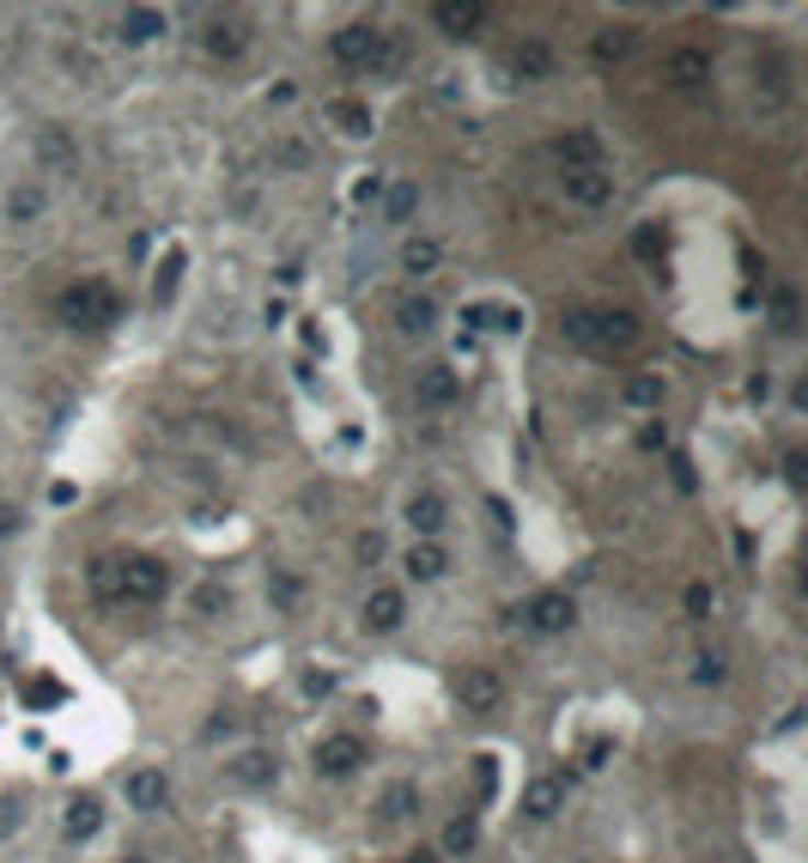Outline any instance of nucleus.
Instances as JSON below:
<instances>
[{
  "label": "nucleus",
  "instance_id": "6",
  "mask_svg": "<svg viewBox=\"0 0 808 863\" xmlns=\"http://www.w3.org/2000/svg\"><path fill=\"white\" fill-rule=\"evenodd\" d=\"M523 615H529L535 632H572L577 608H572V596H565V590H541V596H535Z\"/></svg>",
  "mask_w": 808,
  "mask_h": 863
},
{
  "label": "nucleus",
  "instance_id": "5",
  "mask_svg": "<svg viewBox=\"0 0 808 863\" xmlns=\"http://www.w3.org/2000/svg\"><path fill=\"white\" fill-rule=\"evenodd\" d=\"M122 797H128V809L158 815L170 803V785H165V772H158V766H141V772H128V778H122Z\"/></svg>",
  "mask_w": 808,
  "mask_h": 863
},
{
  "label": "nucleus",
  "instance_id": "47",
  "mask_svg": "<svg viewBox=\"0 0 808 863\" xmlns=\"http://www.w3.org/2000/svg\"><path fill=\"white\" fill-rule=\"evenodd\" d=\"M25 699H43V706H49V699H61V687H55V681H37V687H25Z\"/></svg>",
  "mask_w": 808,
  "mask_h": 863
},
{
  "label": "nucleus",
  "instance_id": "23",
  "mask_svg": "<svg viewBox=\"0 0 808 863\" xmlns=\"http://www.w3.org/2000/svg\"><path fill=\"white\" fill-rule=\"evenodd\" d=\"M444 548L438 541H414V548H407V578H419V584H431V578H444Z\"/></svg>",
  "mask_w": 808,
  "mask_h": 863
},
{
  "label": "nucleus",
  "instance_id": "10",
  "mask_svg": "<svg viewBox=\"0 0 808 863\" xmlns=\"http://www.w3.org/2000/svg\"><path fill=\"white\" fill-rule=\"evenodd\" d=\"M431 25H438L444 37H474V31L486 25V7H474V0H438V7H431Z\"/></svg>",
  "mask_w": 808,
  "mask_h": 863
},
{
  "label": "nucleus",
  "instance_id": "4",
  "mask_svg": "<svg viewBox=\"0 0 808 863\" xmlns=\"http://www.w3.org/2000/svg\"><path fill=\"white\" fill-rule=\"evenodd\" d=\"M225 778H232L237 791H268L280 778V760L268 754V748H249V754L225 760Z\"/></svg>",
  "mask_w": 808,
  "mask_h": 863
},
{
  "label": "nucleus",
  "instance_id": "8",
  "mask_svg": "<svg viewBox=\"0 0 808 863\" xmlns=\"http://www.w3.org/2000/svg\"><path fill=\"white\" fill-rule=\"evenodd\" d=\"M553 158H560L565 170H602V134H590V128H565L560 141H553Z\"/></svg>",
  "mask_w": 808,
  "mask_h": 863
},
{
  "label": "nucleus",
  "instance_id": "48",
  "mask_svg": "<svg viewBox=\"0 0 808 863\" xmlns=\"http://www.w3.org/2000/svg\"><path fill=\"white\" fill-rule=\"evenodd\" d=\"M639 445H644V450H663V445H669V432H663V426H644Z\"/></svg>",
  "mask_w": 808,
  "mask_h": 863
},
{
  "label": "nucleus",
  "instance_id": "35",
  "mask_svg": "<svg viewBox=\"0 0 808 863\" xmlns=\"http://www.w3.org/2000/svg\"><path fill=\"white\" fill-rule=\"evenodd\" d=\"M195 608H201V615H225V608H232V590L201 584V590H195Z\"/></svg>",
  "mask_w": 808,
  "mask_h": 863
},
{
  "label": "nucleus",
  "instance_id": "21",
  "mask_svg": "<svg viewBox=\"0 0 808 863\" xmlns=\"http://www.w3.org/2000/svg\"><path fill=\"white\" fill-rule=\"evenodd\" d=\"M244 49H249V31L237 25V19H220V25H207V55H220V61H237Z\"/></svg>",
  "mask_w": 808,
  "mask_h": 863
},
{
  "label": "nucleus",
  "instance_id": "25",
  "mask_svg": "<svg viewBox=\"0 0 808 863\" xmlns=\"http://www.w3.org/2000/svg\"><path fill=\"white\" fill-rule=\"evenodd\" d=\"M474 845H481V827H474V815H457V821L444 827V858H469Z\"/></svg>",
  "mask_w": 808,
  "mask_h": 863
},
{
  "label": "nucleus",
  "instance_id": "40",
  "mask_svg": "<svg viewBox=\"0 0 808 863\" xmlns=\"http://www.w3.org/2000/svg\"><path fill=\"white\" fill-rule=\"evenodd\" d=\"M687 615H693V620L711 615V590H705V584H687Z\"/></svg>",
  "mask_w": 808,
  "mask_h": 863
},
{
  "label": "nucleus",
  "instance_id": "19",
  "mask_svg": "<svg viewBox=\"0 0 808 863\" xmlns=\"http://www.w3.org/2000/svg\"><path fill=\"white\" fill-rule=\"evenodd\" d=\"M407 524H414L419 541H431L444 529V498L438 493H414V498H407Z\"/></svg>",
  "mask_w": 808,
  "mask_h": 863
},
{
  "label": "nucleus",
  "instance_id": "37",
  "mask_svg": "<svg viewBox=\"0 0 808 863\" xmlns=\"http://www.w3.org/2000/svg\"><path fill=\"white\" fill-rule=\"evenodd\" d=\"M19 821H25V803H19V797H0V839H13Z\"/></svg>",
  "mask_w": 808,
  "mask_h": 863
},
{
  "label": "nucleus",
  "instance_id": "38",
  "mask_svg": "<svg viewBox=\"0 0 808 863\" xmlns=\"http://www.w3.org/2000/svg\"><path fill=\"white\" fill-rule=\"evenodd\" d=\"M268 596L280 602V608H292V602H299V578H287V572H274L268 578Z\"/></svg>",
  "mask_w": 808,
  "mask_h": 863
},
{
  "label": "nucleus",
  "instance_id": "44",
  "mask_svg": "<svg viewBox=\"0 0 808 863\" xmlns=\"http://www.w3.org/2000/svg\"><path fill=\"white\" fill-rule=\"evenodd\" d=\"M43 153H49V158H74V146H67V134L49 128V134H43Z\"/></svg>",
  "mask_w": 808,
  "mask_h": 863
},
{
  "label": "nucleus",
  "instance_id": "34",
  "mask_svg": "<svg viewBox=\"0 0 808 863\" xmlns=\"http://www.w3.org/2000/svg\"><path fill=\"white\" fill-rule=\"evenodd\" d=\"M92 590H98V596H122V560H98L92 565Z\"/></svg>",
  "mask_w": 808,
  "mask_h": 863
},
{
  "label": "nucleus",
  "instance_id": "3",
  "mask_svg": "<svg viewBox=\"0 0 808 863\" xmlns=\"http://www.w3.org/2000/svg\"><path fill=\"white\" fill-rule=\"evenodd\" d=\"M639 340V316L632 311H590V347L602 354H626Z\"/></svg>",
  "mask_w": 808,
  "mask_h": 863
},
{
  "label": "nucleus",
  "instance_id": "28",
  "mask_svg": "<svg viewBox=\"0 0 808 863\" xmlns=\"http://www.w3.org/2000/svg\"><path fill=\"white\" fill-rule=\"evenodd\" d=\"M438 268V244L431 237H407L402 244V274H431Z\"/></svg>",
  "mask_w": 808,
  "mask_h": 863
},
{
  "label": "nucleus",
  "instance_id": "39",
  "mask_svg": "<svg viewBox=\"0 0 808 863\" xmlns=\"http://www.w3.org/2000/svg\"><path fill=\"white\" fill-rule=\"evenodd\" d=\"M693 681H699V687L723 681V657H711V651H705V657H699V669H693Z\"/></svg>",
  "mask_w": 808,
  "mask_h": 863
},
{
  "label": "nucleus",
  "instance_id": "31",
  "mask_svg": "<svg viewBox=\"0 0 808 863\" xmlns=\"http://www.w3.org/2000/svg\"><path fill=\"white\" fill-rule=\"evenodd\" d=\"M37 213H43V189H37V183L13 189V201H7V220H13V225H25V220H37Z\"/></svg>",
  "mask_w": 808,
  "mask_h": 863
},
{
  "label": "nucleus",
  "instance_id": "49",
  "mask_svg": "<svg viewBox=\"0 0 808 863\" xmlns=\"http://www.w3.org/2000/svg\"><path fill=\"white\" fill-rule=\"evenodd\" d=\"M407 863H438V858H431V851H414V858H407Z\"/></svg>",
  "mask_w": 808,
  "mask_h": 863
},
{
  "label": "nucleus",
  "instance_id": "41",
  "mask_svg": "<svg viewBox=\"0 0 808 863\" xmlns=\"http://www.w3.org/2000/svg\"><path fill=\"white\" fill-rule=\"evenodd\" d=\"M304 694H311V699H328V694H335V675H323V669H311V675H304Z\"/></svg>",
  "mask_w": 808,
  "mask_h": 863
},
{
  "label": "nucleus",
  "instance_id": "30",
  "mask_svg": "<svg viewBox=\"0 0 808 863\" xmlns=\"http://www.w3.org/2000/svg\"><path fill=\"white\" fill-rule=\"evenodd\" d=\"M414 809H419V785H407V778H402V785L383 791V815H390V821H407Z\"/></svg>",
  "mask_w": 808,
  "mask_h": 863
},
{
  "label": "nucleus",
  "instance_id": "45",
  "mask_svg": "<svg viewBox=\"0 0 808 863\" xmlns=\"http://www.w3.org/2000/svg\"><path fill=\"white\" fill-rule=\"evenodd\" d=\"M359 560L378 565V560H383V536H359Z\"/></svg>",
  "mask_w": 808,
  "mask_h": 863
},
{
  "label": "nucleus",
  "instance_id": "16",
  "mask_svg": "<svg viewBox=\"0 0 808 863\" xmlns=\"http://www.w3.org/2000/svg\"><path fill=\"white\" fill-rule=\"evenodd\" d=\"M116 37H122V43H153V37H165V13H158V7H128V13L116 19Z\"/></svg>",
  "mask_w": 808,
  "mask_h": 863
},
{
  "label": "nucleus",
  "instance_id": "12",
  "mask_svg": "<svg viewBox=\"0 0 808 863\" xmlns=\"http://www.w3.org/2000/svg\"><path fill=\"white\" fill-rule=\"evenodd\" d=\"M560 183H565V201H577V208H608V195H614V183L602 170H565Z\"/></svg>",
  "mask_w": 808,
  "mask_h": 863
},
{
  "label": "nucleus",
  "instance_id": "15",
  "mask_svg": "<svg viewBox=\"0 0 808 863\" xmlns=\"http://www.w3.org/2000/svg\"><path fill=\"white\" fill-rule=\"evenodd\" d=\"M505 67L517 79H529V86H535V79H553V49H548V43H517Z\"/></svg>",
  "mask_w": 808,
  "mask_h": 863
},
{
  "label": "nucleus",
  "instance_id": "32",
  "mask_svg": "<svg viewBox=\"0 0 808 863\" xmlns=\"http://www.w3.org/2000/svg\"><path fill=\"white\" fill-rule=\"evenodd\" d=\"M414 208H419V189H414V183H395V189H390V201H383V213H390V225L414 220Z\"/></svg>",
  "mask_w": 808,
  "mask_h": 863
},
{
  "label": "nucleus",
  "instance_id": "1",
  "mask_svg": "<svg viewBox=\"0 0 808 863\" xmlns=\"http://www.w3.org/2000/svg\"><path fill=\"white\" fill-rule=\"evenodd\" d=\"M116 316H122V304L104 280H86V287L61 292V323H74V328H110Z\"/></svg>",
  "mask_w": 808,
  "mask_h": 863
},
{
  "label": "nucleus",
  "instance_id": "13",
  "mask_svg": "<svg viewBox=\"0 0 808 863\" xmlns=\"http://www.w3.org/2000/svg\"><path fill=\"white\" fill-rule=\"evenodd\" d=\"M402 620H407L402 590H371V602H366V627H371V632H395Z\"/></svg>",
  "mask_w": 808,
  "mask_h": 863
},
{
  "label": "nucleus",
  "instance_id": "27",
  "mask_svg": "<svg viewBox=\"0 0 808 863\" xmlns=\"http://www.w3.org/2000/svg\"><path fill=\"white\" fill-rule=\"evenodd\" d=\"M328 122H340V134H371V110L359 98H335L328 104Z\"/></svg>",
  "mask_w": 808,
  "mask_h": 863
},
{
  "label": "nucleus",
  "instance_id": "24",
  "mask_svg": "<svg viewBox=\"0 0 808 863\" xmlns=\"http://www.w3.org/2000/svg\"><path fill=\"white\" fill-rule=\"evenodd\" d=\"M431 323H438V304L431 299H402L395 304V328H402V335H426Z\"/></svg>",
  "mask_w": 808,
  "mask_h": 863
},
{
  "label": "nucleus",
  "instance_id": "18",
  "mask_svg": "<svg viewBox=\"0 0 808 863\" xmlns=\"http://www.w3.org/2000/svg\"><path fill=\"white\" fill-rule=\"evenodd\" d=\"M663 74L675 79V86H705V79H711V55H699V49H669Z\"/></svg>",
  "mask_w": 808,
  "mask_h": 863
},
{
  "label": "nucleus",
  "instance_id": "17",
  "mask_svg": "<svg viewBox=\"0 0 808 863\" xmlns=\"http://www.w3.org/2000/svg\"><path fill=\"white\" fill-rule=\"evenodd\" d=\"M457 395H462V383H457V371H450V366H426V371H419V402H426V407H450Z\"/></svg>",
  "mask_w": 808,
  "mask_h": 863
},
{
  "label": "nucleus",
  "instance_id": "7",
  "mask_svg": "<svg viewBox=\"0 0 808 863\" xmlns=\"http://www.w3.org/2000/svg\"><path fill=\"white\" fill-rule=\"evenodd\" d=\"M457 699L469 711H498V699H505V681L493 675V669H462L457 675Z\"/></svg>",
  "mask_w": 808,
  "mask_h": 863
},
{
  "label": "nucleus",
  "instance_id": "2",
  "mask_svg": "<svg viewBox=\"0 0 808 863\" xmlns=\"http://www.w3.org/2000/svg\"><path fill=\"white\" fill-rule=\"evenodd\" d=\"M170 590V572H165V560H122V596L116 602H158Z\"/></svg>",
  "mask_w": 808,
  "mask_h": 863
},
{
  "label": "nucleus",
  "instance_id": "42",
  "mask_svg": "<svg viewBox=\"0 0 808 863\" xmlns=\"http://www.w3.org/2000/svg\"><path fill=\"white\" fill-rule=\"evenodd\" d=\"M565 335H572V340H584V347H590V311H565Z\"/></svg>",
  "mask_w": 808,
  "mask_h": 863
},
{
  "label": "nucleus",
  "instance_id": "22",
  "mask_svg": "<svg viewBox=\"0 0 808 863\" xmlns=\"http://www.w3.org/2000/svg\"><path fill=\"white\" fill-rule=\"evenodd\" d=\"M402 61H407L402 37H395V31H378V43H371V61H366V74H371V79H383V74H395Z\"/></svg>",
  "mask_w": 808,
  "mask_h": 863
},
{
  "label": "nucleus",
  "instance_id": "9",
  "mask_svg": "<svg viewBox=\"0 0 808 863\" xmlns=\"http://www.w3.org/2000/svg\"><path fill=\"white\" fill-rule=\"evenodd\" d=\"M359 760H366L359 736H328V742L316 748V772H323V778H347V772H359Z\"/></svg>",
  "mask_w": 808,
  "mask_h": 863
},
{
  "label": "nucleus",
  "instance_id": "26",
  "mask_svg": "<svg viewBox=\"0 0 808 863\" xmlns=\"http://www.w3.org/2000/svg\"><path fill=\"white\" fill-rule=\"evenodd\" d=\"M626 49H632V31H626V25H608V31H596V43H590V55H596V67H608V61H626Z\"/></svg>",
  "mask_w": 808,
  "mask_h": 863
},
{
  "label": "nucleus",
  "instance_id": "20",
  "mask_svg": "<svg viewBox=\"0 0 808 863\" xmlns=\"http://www.w3.org/2000/svg\"><path fill=\"white\" fill-rule=\"evenodd\" d=\"M560 803H565V785H560V778H535V785L523 791V815H535V821L560 815Z\"/></svg>",
  "mask_w": 808,
  "mask_h": 863
},
{
  "label": "nucleus",
  "instance_id": "36",
  "mask_svg": "<svg viewBox=\"0 0 808 863\" xmlns=\"http://www.w3.org/2000/svg\"><path fill=\"white\" fill-rule=\"evenodd\" d=\"M274 165H287V170L311 165V146H304V141H280V146H274Z\"/></svg>",
  "mask_w": 808,
  "mask_h": 863
},
{
  "label": "nucleus",
  "instance_id": "50",
  "mask_svg": "<svg viewBox=\"0 0 808 863\" xmlns=\"http://www.w3.org/2000/svg\"><path fill=\"white\" fill-rule=\"evenodd\" d=\"M122 863H146V858H122Z\"/></svg>",
  "mask_w": 808,
  "mask_h": 863
},
{
  "label": "nucleus",
  "instance_id": "29",
  "mask_svg": "<svg viewBox=\"0 0 808 863\" xmlns=\"http://www.w3.org/2000/svg\"><path fill=\"white\" fill-rule=\"evenodd\" d=\"M626 407H663V378H651V371H639V378H626Z\"/></svg>",
  "mask_w": 808,
  "mask_h": 863
},
{
  "label": "nucleus",
  "instance_id": "46",
  "mask_svg": "<svg viewBox=\"0 0 808 863\" xmlns=\"http://www.w3.org/2000/svg\"><path fill=\"white\" fill-rule=\"evenodd\" d=\"M474 772H481V797H493V778H498L493 754H481V766H474Z\"/></svg>",
  "mask_w": 808,
  "mask_h": 863
},
{
  "label": "nucleus",
  "instance_id": "14",
  "mask_svg": "<svg viewBox=\"0 0 808 863\" xmlns=\"http://www.w3.org/2000/svg\"><path fill=\"white\" fill-rule=\"evenodd\" d=\"M104 827V809H98V797H74L67 803V815H61V833L74 839V845H86V839Z\"/></svg>",
  "mask_w": 808,
  "mask_h": 863
},
{
  "label": "nucleus",
  "instance_id": "11",
  "mask_svg": "<svg viewBox=\"0 0 808 863\" xmlns=\"http://www.w3.org/2000/svg\"><path fill=\"white\" fill-rule=\"evenodd\" d=\"M371 43H378V25H366V19H359V25H340L328 49H335L340 67H366L371 61Z\"/></svg>",
  "mask_w": 808,
  "mask_h": 863
},
{
  "label": "nucleus",
  "instance_id": "33",
  "mask_svg": "<svg viewBox=\"0 0 808 863\" xmlns=\"http://www.w3.org/2000/svg\"><path fill=\"white\" fill-rule=\"evenodd\" d=\"M177 280H183V249H170L165 262H158V280H153V299L165 304V299H170V287H177Z\"/></svg>",
  "mask_w": 808,
  "mask_h": 863
},
{
  "label": "nucleus",
  "instance_id": "43",
  "mask_svg": "<svg viewBox=\"0 0 808 863\" xmlns=\"http://www.w3.org/2000/svg\"><path fill=\"white\" fill-rule=\"evenodd\" d=\"M19 524H25V511H19V505H0V541L19 536Z\"/></svg>",
  "mask_w": 808,
  "mask_h": 863
}]
</instances>
